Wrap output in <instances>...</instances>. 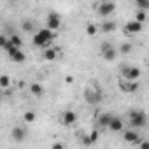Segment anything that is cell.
Segmentation results:
<instances>
[{
    "label": "cell",
    "mask_w": 149,
    "mask_h": 149,
    "mask_svg": "<svg viewBox=\"0 0 149 149\" xmlns=\"http://www.w3.org/2000/svg\"><path fill=\"white\" fill-rule=\"evenodd\" d=\"M30 91H32V95H35V97H42L44 88H42V84H39V83H32V84H30Z\"/></svg>",
    "instance_id": "19"
},
{
    "label": "cell",
    "mask_w": 149,
    "mask_h": 149,
    "mask_svg": "<svg viewBox=\"0 0 149 149\" xmlns=\"http://www.w3.org/2000/svg\"><path fill=\"white\" fill-rule=\"evenodd\" d=\"M58 49H54V47H47V49H44V60H47V61H51V60H56L58 58Z\"/></svg>",
    "instance_id": "17"
},
{
    "label": "cell",
    "mask_w": 149,
    "mask_h": 149,
    "mask_svg": "<svg viewBox=\"0 0 149 149\" xmlns=\"http://www.w3.org/2000/svg\"><path fill=\"white\" fill-rule=\"evenodd\" d=\"M84 98H86V102L88 104H98L100 100H102V93L98 91V88H86V91H84Z\"/></svg>",
    "instance_id": "5"
},
{
    "label": "cell",
    "mask_w": 149,
    "mask_h": 149,
    "mask_svg": "<svg viewBox=\"0 0 149 149\" xmlns=\"http://www.w3.org/2000/svg\"><path fill=\"white\" fill-rule=\"evenodd\" d=\"M123 140H125V142H128V144H132V146H139L144 139H142L135 130H126V132L123 133Z\"/></svg>",
    "instance_id": "6"
},
{
    "label": "cell",
    "mask_w": 149,
    "mask_h": 149,
    "mask_svg": "<svg viewBox=\"0 0 149 149\" xmlns=\"http://www.w3.org/2000/svg\"><path fill=\"white\" fill-rule=\"evenodd\" d=\"M147 18V13L146 11H139L137 13V16H135V21H139V23H144V19Z\"/></svg>",
    "instance_id": "24"
},
{
    "label": "cell",
    "mask_w": 149,
    "mask_h": 149,
    "mask_svg": "<svg viewBox=\"0 0 149 149\" xmlns=\"http://www.w3.org/2000/svg\"><path fill=\"white\" fill-rule=\"evenodd\" d=\"M139 146H140V149H149V142H147V140H142Z\"/></svg>",
    "instance_id": "30"
},
{
    "label": "cell",
    "mask_w": 149,
    "mask_h": 149,
    "mask_svg": "<svg viewBox=\"0 0 149 149\" xmlns=\"http://www.w3.org/2000/svg\"><path fill=\"white\" fill-rule=\"evenodd\" d=\"M37 119V112L35 111H26L25 114H23V121L25 123H33Z\"/></svg>",
    "instance_id": "21"
},
{
    "label": "cell",
    "mask_w": 149,
    "mask_h": 149,
    "mask_svg": "<svg viewBox=\"0 0 149 149\" xmlns=\"http://www.w3.org/2000/svg\"><path fill=\"white\" fill-rule=\"evenodd\" d=\"M107 128H109L111 132H121V130H123V121H121V118L112 116V119H111V123H109Z\"/></svg>",
    "instance_id": "15"
},
{
    "label": "cell",
    "mask_w": 149,
    "mask_h": 149,
    "mask_svg": "<svg viewBox=\"0 0 149 149\" xmlns=\"http://www.w3.org/2000/svg\"><path fill=\"white\" fill-rule=\"evenodd\" d=\"M35 28V25H33V21H30V19H26V21H23V30L25 32H32Z\"/></svg>",
    "instance_id": "23"
},
{
    "label": "cell",
    "mask_w": 149,
    "mask_h": 149,
    "mask_svg": "<svg viewBox=\"0 0 149 149\" xmlns=\"http://www.w3.org/2000/svg\"><path fill=\"white\" fill-rule=\"evenodd\" d=\"M6 44H7V37L0 35V47H6Z\"/></svg>",
    "instance_id": "29"
},
{
    "label": "cell",
    "mask_w": 149,
    "mask_h": 149,
    "mask_svg": "<svg viewBox=\"0 0 149 149\" xmlns=\"http://www.w3.org/2000/svg\"><path fill=\"white\" fill-rule=\"evenodd\" d=\"M119 90L125 91V93H135L139 90V83L137 81L133 83V81H125L123 79V81H119Z\"/></svg>",
    "instance_id": "10"
},
{
    "label": "cell",
    "mask_w": 149,
    "mask_h": 149,
    "mask_svg": "<svg viewBox=\"0 0 149 149\" xmlns=\"http://www.w3.org/2000/svg\"><path fill=\"white\" fill-rule=\"evenodd\" d=\"M11 137H13L14 142H23V140L26 139V130H25L23 126H14V128L11 130Z\"/></svg>",
    "instance_id": "11"
},
{
    "label": "cell",
    "mask_w": 149,
    "mask_h": 149,
    "mask_svg": "<svg viewBox=\"0 0 149 149\" xmlns=\"http://www.w3.org/2000/svg\"><path fill=\"white\" fill-rule=\"evenodd\" d=\"M139 7H140V11H147L149 9V2H146V0H139Z\"/></svg>",
    "instance_id": "26"
},
{
    "label": "cell",
    "mask_w": 149,
    "mask_h": 149,
    "mask_svg": "<svg viewBox=\"0 0 149 149\" xmlns=\"http://www.w3.org/2000/svg\"><path fill=\"white\" fill-rule=\"evenodd\" d=\"M114 30H116V21H104V23H102V32L111 33V32H114Z\"/></svg>",
    "instance_id": "20"
},
{
    "label": "cell",
    "mask_w": 149,
    "mask_h": 149,
    "mask_svg": "<svg viewBox=\"0 0 149 149\" xmlns=\"http://www.w3.org/2000/svg\"><path fill=\"white\" fill-rule=\"evenodd\" d=\"M130 51H132V44H128V42L121 44V53H130Z\"/></svg>",
    "instance_id": "27"
},
{
    "label": "cell",
    "mask_w": 149,
    "mask_h": 149,
    "mask_svg": "<svg viewBox=\"0 0 149 149\" xmlns=\"http://www.w3.org/2000/svg\"><path fill=\"white\" fill-rule=\"evenodd\" d=\"M61 121H63L67 126H70V125H74V123L77 121V114L74 112V111H65L63 116H61Z\"/></svg>",
    "instance_id": "13"
},
{
    "label": "cell",
    "mask_w": 149,
    "mask_h": 149,
    "mask_svg": "<svg viewBox=\"0 0 149 149\" xmlns=\"http://www.w3.org/2000/svg\"><path fill=\"white\" fill-rule=\"evenodd\" d=\"M7 42H9L13 47H18V49H21V46H23V40H21V37H19L18 33H13L11 37H7Z\"/></svg>",
    "instance_id": "16"
},
{
    "label": "cell",
    "mask_w": 149,
    "mask_h": 149,
    "mask_svg": "<svg viewBox=\"0 0 149 149\" xmlns=\"http://www.w3.org/2000/svg\"><path fill=\"white\" fill-rule=\"evenodd\" d=\"M86 33H88V35H95V33H97V25L88 23V26H86Z\"/></svg>",
    "instance_id": "25"
},
{
    "label": "cell",
    "mask_w": 149,
    "mask_h": 149,
    "mask_svg": "<svg viewBox=\"0 0 149 149\" xmlns=\"http://www.w3.org/2000/svg\"><path fill=\"white\" fill-rule=\"evenodd\" d=\"M128 114H130V126H132L133 130H135V128H142V126H146V123H147V116H146L144 111H130Z\"/></svg>",
    "instance_id": "2"
},
{
    "label": "cell",
    "mask_w": 149,
    "mask_h": 149,
    "mask_svg": "<svg viewBox=\"0 0 149 149\" xmlns=\"http://www.w3.org/2000/svg\"><path fill=\"white\" fill-rule=\"evenodd\" d=\"M9 84H11V77L9 76H0V88H9Z\"/></svg>",
    "instance_id": "22"
},
{
    "label": "cell",
    "mask_w": 149,
    "mask_h": 149,
    "mask_svg": "<svg viewBox=\"0 0 149 149\" xmlns=\"http://www.w3.org/2000/svg\"><path fill=\"white\" fill-rule=\"evenodd\" d=\"M121 74H123V77H125V81H137L139 77H140V68L139 67H123L121 68Z\"/></svg>",
    "instance_id": "4"
},
{
    "label": "cell",
    "mask_w": 149,
    "mask_h": 149,
    "mask_svg": "<svg viewBox=\"0 0 149 149\" xmlns=\"http://www.w3.org/2000/svg\"><path fill=\"white\" fill-rule=\"evenodd\" d=\"M140 30H142V23H139V21H135V19H132V21H128V23L125 25V32H126L128 35L139 33Z\"/></svg>",
    "instance_id": "12"
},
{
    "label": "cell",
    "mask_w": 149,
    "mask_h": 149,
    "mask_svg": "<svg viewBox=\"0 0 149 149\" xmlns=\"http://www.w3.org/2000/svg\"><path fill=\"white\" fill-rule=\"evenodd\" d=\"M102 58L107 60V61H112L116 58V49L112 47V44H109V42L102 44Z\"/></svg>",
    "instance_id": "9"
},
{
    "label": "cell",
    "mask_w": 149,
    "mask_h": 149,
    "mask_svg": "<svg viewBox=\"0 0 149 149\" xmlns=\"http://www.w3.org/2000/svg\"><path fill=\"white\" fill-rule=\"evenodd\" d=\"M97 139H98V132H97V130H93L90 135L83 137V144H84V146H91V144H95V142H97Z\"/></svg>",
    "instance_id": "18"
},
{
    "label": "cell",
    "mask_w": 149,
    "mask_h": 149,
    "mask_svg": "<svg viewBox=\"0 0 149 149\" xmlns=\"http://www.w3.org/2000/svg\"><path fill=\"white\" fill-rule=\"evenodd\" d=\"M51 149H65V144H63V142H54V144L51 146Z\"/></svg>",
    "instance_id": "28"
},
{
    "label": "cell",
    "mask_w": 149,
    "mask_h": 149,
    "mask_svg": "<svg viewBox=\"0 0 149 149\" xmlns=\"http://www.w3.org/2000/svg\"><path fill=\"white\" fill-rule=\"evenodd\" d=\"M111 119H112V114H111V112H100L98 118H97V123H98V126L107 128L109 123H111Z\"/></svg>",
    "instance_id": "14"
},
{
    "label": "cell",
    "mask_w": 149,
    "mask_h": 149,
    "mask_svg": "<svg viewBox=\"0 0 149 149\" xmlns=\"http://www.w3.org/2000/svg\"><path fill=\"white\" fill-rule=\"evenodd\" d=\"M4 49L7 51V54H9V60H11V61H14V63H23V61H25V53H23V49L13 47L9 42L6 44V47H4Z\"/></svg>",
    "instance_id": "3"
},
{
    "label": "cell",
    "mask_w": 149,
    "mask_h": 149,
    "mask_svg": "<svg viewBox=\"0 0 149 149\" xmlns=\"http://www.w3.org/2000/svg\"><path fill=\"white\" fill-rule=\"evenodd\" d=\"M53 40H54V32H51L47 28H40L33 35V46H37V47H46L47 49V47H51Z\"/></svg>",
    "instance_id": "1"
},
{
    "label": "cell",
    "mask_w": 149,
    "mask_h": 149,
    "mask_svg": "<svg viewBox=\"0 0 149 149\" xmlns=\"http://www.w3.org/2000/svg\"><path fill=\"white\" fill-rule=\"evenodd\" d=\"M46 23H47V30L54 32V30H58V28H60V25H61V18H60L56 13H49V14H47Z\"/></svg>",
    "instance_id": "8"
},
{
    "label": "cell",
    "mask_w": 149,
    "mask_h": 149,
    "mask_svg": "<svg viewBox=\"0 0 149 149\" xmlns=\"http://www.w3.org/2000/svg\"><path fill=\"white\" fill-rule=\"evenodd\" d=\"M97 9H98V14L105 18V16H109V14H112L116 11V4L114 2H100L97 6Z\"/></svg>",
    "instance_id": "7"
}]
</instances>
